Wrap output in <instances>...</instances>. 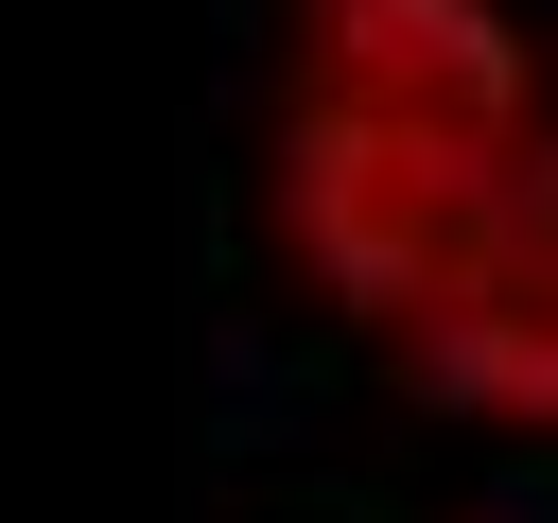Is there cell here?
<instances>
[{"mask_svg":"<svg viewBox=\"0 0 558 523\" xmlns=\"http://www.w3.org/2000/svg\"><path fill=\"white\" fill-rule=\"evenodd\" d=\"M506 244H523V262H558V122H541V139H523V174H506Z\"/></svg>","mask_w":558,"mask_h":523,"instance_id":"4","label":"cell"},{"mask_svg":"<svg viewBox=\"0 0 558 523\" xmlns=\"http://www.w3.org/2000/svg\"><path fill=\"white\" fill-rule=\"evenodd\" d=\"M279 87L453 122V139H541L558 122V70L506 0H279Z\"/></svg>","mask_w":558,"mask_h":523,"instance_id":"2","label":"cell"},{"mask_svg":"<svg viewBox=\"0 0 558 523\" xmlns=\"http://www.w3.org/2000/svg\"><path fill=\"white\" fill-rule=\"evenodd\" d=\"M401 384L453 401V418H488V436H558V262H523L488 227V262L401 331Z\"/></svg>","mask_w":558,"mask_h":523,"instance_id":"3","label":"cell"},{"mask_svg":"<svg viewBox=\"0 0 558 523\" xmlns=\"http://www.w3.org/2000/svg\"><path fill=\"white\" fill-rule=\"evenodd\" d=\"M506 174L523 139H453V122H384V105H331V87H279L262 122V227L279 262L314 279L331 331L401 349L506 227Z\"/></svg>","mask_w":558,"mask_h":523,"instance_id":"1","label":"cell"}]
</instances>
